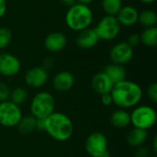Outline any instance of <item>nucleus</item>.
Listing matches in <instances>:
<instances>
[{"instance_id": "obj_1", "label": "nucleus", "mask_w": 157, "mask_h": 157, "mask_svg": "<svg viewBox=\"0 0 157 157\" xmlns=\"http://www.w3.org/2000/svg\"><path fill=\"white\" fill-rule=\"evenodd\" d=\"M113 104L122 109L137 106L143 98V89L135 82L123 80L114 84L110 92Z\"/></svg>"}, {"instance_id": "obj_2", "label": "nucleus", "mask_w": 157, "mask_h": 157, "mask_svg": "<svg viewBox=\"0 0 157 157\" xmlns=\"http://www.w3.org/2000/svg\"><path fill=\"white\" fill-rule=\"evenodd\" d=\"M44 132L57 142H66L73 135L74 124L66 114L54 111L44 119Z\"/></svg>"}, {"instance_id": "obj_3", "label": "nucleus", "mask_w": 157, "mask_h": 157, "mask_svg": "<svg viewBox=\"0 0 157 157\" xmlns=\"http://www.w3.org/2000/svg\"><path fill=\"white\" fill-rule=\"evenodd\" d=\"M93 21L91 8L83 4L75 3L70 6L65 15V23L69 29L75 31H81L89 28Z\"/></svg>"}, {"instance_id": "obj_4", "label": "nucleus", "mask_w": 157, "mask_h": 157, "mask_svg": "<svg viewBox=\"0 0 157 157\" xmlns=\"http://www.w3.org/2000/svg\"><path fill=\"white\" fill-rule=\"evenodd\" d=\"M55 99L53 96L46 91L37 93L30 103V113L37 120L46 119L54 112Z\"/></svg>"}, {"instance_id": "obj_5", "label": "nucleus", "mask_w": 157, "mask_h": 157, "mask_svg": "<svg viewBox=\"0 0 157 157\" xmlns=\"http://www.w3.org/2000/svg\"><path fill=\"white\" fill-rule=\"evenodd\" d=\"M131 124L134 128L148 131L153 128L157 121L155 109L148 105L137 106L132 113H130Z\"/></svg>"}, {"instance_id": "obj_6", "label": "nucleus", "mask_w": 157, "mask_h": 157, "mask_svg": "<svg viewBox=\"0 0 157 157\" xmlns=\"http://www.w3.org/2000/svg\"><path fill=\"white\" fill-rule=\"evenodd\" d=\"M22 117V110L19 106L10 100L0 102V125L6 128L17 127Z\"/></svg>"}, {"instance_id": "obj_7", "label": "nucleus", "mask_w": 157, "mask_h": 157, "mask_svg": "<svg viewBox=\"0 0 157 157\" xmlns=\"http://www.w3.org/2000/svg\"><path fill=\"white\" fill-rule=\"evenodd\" d=\"M95 29L99 40H112L120 34L121 25L115 16L106 15L99 20Z\"/></svg>"}, {"instance_id": "obj_8", "label": "nucleus", "mask_w": 157, "mask_h": 157, "mask_svg": "<svg viewBox=\"0 0 157 157\" xmlns=\"http://www.w3.org/2000/svg\"><path fill=\"white\" fill-rule=\"evenodd\" d=\"M85 148L91 157H100L108 150V139L102 132L91 133L86 140Z\"/></svg>"}, {"instance_id": "obj_9", "label": "nucleus", "mask_w": 157, "mask_h": 157, "mask_svg": "<svg viewBox=\"0 0 157 157\" xmlns=\"http://www.w3.org/2000/svg\"><path fill=\"white\" fill-rule=\"evenodd\" d=\"M133 57V48L126 41L115 44L109 52V58L113 63L123 65L128 63Z\"/></svg>"}, {"instance_id": "obj_10", "label": "nucleus", "mask_w": 157, "mask_h": 157, "mask_svg": "<svg viewBox=\"0 0 157 157\" xmlns=\"http://www.w3.org/2000/svg\"><path fill=\"white\" fill-rule=\"evenodd\" d=\"M21 70L20 61L13 54L1 53L0 54V75L12 77L17 75Z\"/></svg>"}, {"instance_id": "obj_11", "label": "nucleus", "mask_w": 157, "mask_h": 157, "mask_svg": "<svg viewBox=\"0 0 157 157\" xmlns=\"http://www.w3.org/2000/svg\"><path fill=\"white\" fill-rule=\"evenodd\" d=\"M49 74L42 66H35L30 68L25 75V82L28 86L32 88H40L47 83Z\"/></svg>"}, {"instance_id": "obj_12", "label": "nucleus", "mask_w": 157, "mask_h": 157, "mask_svg": "<svg viewBox=\"0 0 157 157\" xmlns=\"http://www.w3.org/2000/svg\"><path fill=\"white\" fill-rule=\"evenodd\" d=\"M75 82V76L71 72L61 71L54 75L52 79V86L57 92L64 93L72 89Z\"/></svg>"}, {"instance_id": "obj_13", "label": "nucleus", "mask_w": 157, "mask_h": 157, "mask_svg": "<svg viewBox=\"0 0 157 157\" xmlns=\"http://www.w3.org/2000/svg\"><path fill=\"white\" fill-rule=\"evenodd\" d=\"M91 86L97 94L102 96L105 94H109L113 88L114 84L104 72H100L93 76Z\"/></svg>"}, {"instance_id": "obj_14", "label": "nucleus", "mask_w": 157, "mask_h": 157, "mask_svg": "<svg viewBox=\"0 0 157 157\" xmlns=\"http://www.w3.org/2000/svg\"><path fill=\"white\" fill-rule=\"evenodd\" d=\"M67 43L65 35L62 32H52L44 40V46L50 52H59Z\"/></svg>"}, {"instance_id": "obj_15", "label": "nucleus", "mask_w": 157, "mask_h": 157, "mask_svg": "<svg viewBox=\"0 0 157 157\" xmlns=\"http://www.w3.org/2000/svg\"><path fill=\"white\" fill-rule=\"evenodd\" d=\"M99 38L95 29L87 28L79 31L76 37V44L82 49H91L98 44Z\"/></svg>"}, {"instance_id": "obj_16", "label": "nucleus", "mask_w": 157, "mask_h": 157, "mask_svg": "<svg viewBox=\"0 0 157 157\" xmlns=\"http://www.w3.org/2000/svg\"><path fill=\"white\" fill-rule=\"evenodd\" d=\"M138 16L139 12L135 7L132 6H125L120 9V11L115 17L119 21L120 25L129 27L138 22Z\"/></svg>"}, {"instance_id": "obj_17", "label": "nucleus", "mask_w": 157, "mask_h": 157, "mask_svg": "<svg viewBox=\"0 0 157 157\" xmlns=\"http://www.w3.org/2000/svg\"><path fill=\"white\" fill-rule=\"evenodd\" d=\"M110 124L116 129H124L131 124L130 113L126 109H119L112 112L110 119Z\"/></svg>"}, {"instance_id": "obj_18", "label": "nucleus", "mask_w": 157, "mask_h": 157, "mask_svg": "<svg viewBox=\"0 0 157 157\" xmlns=\"http://www.w3.org/2000/svg\"><path fill=\"white\" fill-rule=\"evenodd\" d=\"M103 72L109 76V78L112 81L113 84H117L119 82L126 80L127 73L123 65L111 63L108 65Z\"/></svg>"}, {"instance_id": "obj_19", "label": "nucleus", "mask_w": 157, "mask_h": 157, "mask_svg": "<svg viewBox=\"0 0 157 157\" xmlns=\"http://www.w3.org/2000/svg\"><path fill=\"white\" fill-rule=\"evenodd\" d=\"M148 138V132L145 130L133 128L128 134L127 141L128 144L132 147H140L144 144V143L147 141Z\"/></svg>"}, {"instance_id": "obj_20", "label": "nucleus", "mask_w": 157, "mask_h": 157, "mask_svg": "<svg viewBox=\"0 0 157 157\" xmlns=\"http://www.w3.org/2000/svg\"><path fill=\"white\" fill-rule=\"evenodd\" d=\"M36 124H37V119L34 118L32 115H29V116L22 117L17 127L21 134L29 135L34 131H36Z\"/></svg>"}, {"instance_id": "obj_21", "label": "nucleus", "mask_w": 157, "mask_h": 157, "mask_svg": "<svg viewBox=\"0 0 157 157\" xmlns=\"http://www.w3.org/2000/svg\"><path fill=\"white\" fill-rule=\"evenodd\" d=\"M138 22L142 26H144L145 28L155 27L157 23L156 13L154 10H151V9L143 10L141 13H139Z\"/></svg>"}, {"instance_id": "obj_22", "label": "nucleus", "mask_w": 157, "mask_h": 157, "mask_svg": "<svg viewBox=\"0 0 157 157\" xmlns=\"http://www.w3.org/2000/svg\"><path fill=\"white\" fill-rule=\"evenodd\" d=\"M141 37V42L147 46V47H155L157 45V28L156 27H151L146 28L142 34Z\"/></svg>"}, {"instance_id": "obj_23", "label": "nucleus", "mask_w": 157, "mask_h": 157, "mask_svg": "<svg viewBox=\"0 0 157 157\" xmlns=\"http://www.w3.org/2000/svg\"><path fill=\"white\" fill-rule=\"evenodd\" d=\"M28 97H29V93L27 89L22 86H17L13 90H11L9 100L14 104L20 106L23 103H25V101L28 99Z\"/></svg>"}, {"instance_id": "obj_24", "label": "nucleus", "mask_w": 157, "mask_h": 157, "mask_svg": "<svg viewBox=\"0 0 157 157\" xmlns=\"http://www.w3.org/2000/svg\"><path fill=\"white\" fill-rule=\"evenodd\" d=\"M102 8L109 16H116L120 9L122 7L121 0H102Z\"/></svg>"}, {"instance_id": "obj_25", "label": "nucleus", "mask_w": 157, "mask_h": 157, "mask_svg": "<svg viewBox=\"0 0 157 157\" xmlns=\"http://www.w3.org/2000/svg\"><path fill=\"white\" fill-rule=\"evenodd\" d=\"M12 40V33L11 31L5 27L0 28V50L6 48Z\"/></svg>"}, {"instance_id": "obj_26", "label": "nucleus", "mask_w": 157, "mask_h": 157, "mask_svg": "<svg viewBox=\"0 0 157 157\" xmlns=\"http://www.w3.org/2000/svg\"><path fill=\"white\" fill-rule=\"evenodd\" d=\"M10 93H11V90L9 86L4 82H0V102L9 100Z\"/></svg>"}, {"instance_id": "obj_27", "label": "nucleus", "mask_w": 157, "mask_h": 157, "mask_svg": "<svg viewBox=\"0 0 157 157\" xmlns=\"http://www.w3.org/2000/svg\"><path fill=\"white\" fill-rule=\"evenodd\" d=\"M147 96L153 103H157V84L153 83L147 88Z\"/></svg>"}, {"instance_id": "obj_28", "label": "nucleus", "mask_w": 157, "mask_h": 157, "mask_svg": "<svg viewBox=\"0 0 157 157\" xmlns=\"http://www.w3.org/2000/svg\"><path fill=\"white\" fill-rule=\"evenodd\" d=\"M131 47H136V46H138L140 43H141V37H140V35L139 34H137V33H134V34H132L130 37H129V39H128V40L126 41Z\"/></svg>"}, {"instance_id": "obj_29", "label": "nucleus", "mask_w": 157, "mask_h": 157, "mask_svg": "<svg viewBox=\"0 0 157 157\" xmlns=\"http://www.w3.org/2000/svg\"><path fill=\"white\" fill-rule=\"evenodd\" d=\"M149 155H150V151L147 147L144 146L138 147V150L135 154V157H149Z\"/></svg>"}, {"instance_id": "obj_30", "label": "nucleus", "mask_w": 157, "mask_h": 157, "mask_svg": "<svg viewBox=\"0 0 157 157\" xmlns=\"http://www.w3.org/2000/svg\"><path fill=\"white\" fill-rule=\"evenodd\" d=\"M101 103H102V105H104L106 107H109L113 104V100H112V97H111L110 93L101 96Z\"/></svg>"}, {"instance_id": "obj_31", "label": "nucleus", "mask_w": 157, "mask_h": 157, "mask_svg": "<svg viewBox=\"0 0 157 157\" xmlns=\"http://www.w3.org/2000/svg\"><path fill=\"white\" fill-rule=\"evenodd\" d=\"M6 12V0H0V18L5 16Z\"/></svg>"}, {"instance_id": "obj_32", "label": "nucleus", "mask_w": 157, "mask_h": 157, "mask_svg": "<svg viewBox=\"0 0 157 157\" xmlns=\"http://www.w3.org/2000/svg\"><path fill=\"white\" fill-rule=\"evenodd\" d=\"M52 64H53V61L51 58H46L45 61H44V63H43V66L42 67L44 69L48 70L49 68H51L52 66Z\"/></svg>"}, {"instance_id": "obj_33", "label": "nucleus", "mask_w": 157, "mask_h": 157, "mask_svg": "<svg viewBox=\"0 0 157 157\" xmlns=\"http://www.w3.org/2000/svg\"><path fill=\"white\" fill-rule=\"evenodd\" d=\"M61 2L66 6H72L76 3V0H61Z\"/></svg>"}, {"instance_id": "obj_34", "label": "nucleus", "mask_w": 157, "mask_h": 157, "mask_svg": "<svg viewBox=\"0 0 157 157\" xmlns=\"http://www.w3.org/2000/svg\"><path fill=\"white\" fill-rule=\"evenodd\" d=\"M152 148H153V151L155 154L157 153V136H155L154 140H153V143H152Z\"/></svg>"}, {"instance_id": "obj_35", "label": "nucleus", "mask_w": 157, "mask_h": 157, "mask_svg": "<svg viewBox=\"0 0 157 157\" xmlns=\"http://www.w3.org/2000/svg\"><path fill=\"white\" fill-rule=\"evenodd\" d=\"M79 4H83V5H86V6H88L89 4H91V3H93L95 0H76Z\"/></svg>"}, {"instance_id": "obj_36", "label": "nucleus", "mask_w": 157, "mask_h": 157, "mask_svg": "<svg viewBox=\"0 0 157 157\" xmlns=\"http://www.w3.org/2000/svg\"><path fill=\"white\" fill-rule=\"evenodd\" d=\"M140 1L144 4H152V3L155 2V0H140Z\"/></svg>"}, {"instance_id": "obj_37", "label": "nucleus", "mask_w": 157, "mask_h": 157, "mask_svg": "<svg viewBox=\"0 0 157 157\" xmlns=\"http://www.w3.org/2000/svg\"><path fill=\"white\" fill-rule=\"evenodd\" d=\"M100 157H110V154H109V151H107V152H105Z\"/></svg>"}, {"instance_id": "obj_38", "label": "nucleus", "mask_w": 157, "mask_h": 157, "mask_svg": "<svg viewBox=\"0 0 157 157\" xmlns=\"http://www.w3.org/2000/svg\"><path fill=\"white\" fill-rule=\"evenodd\" d=\"M153 157H156V155H154V156H153Z\"/></svg>"}]
</instances>
